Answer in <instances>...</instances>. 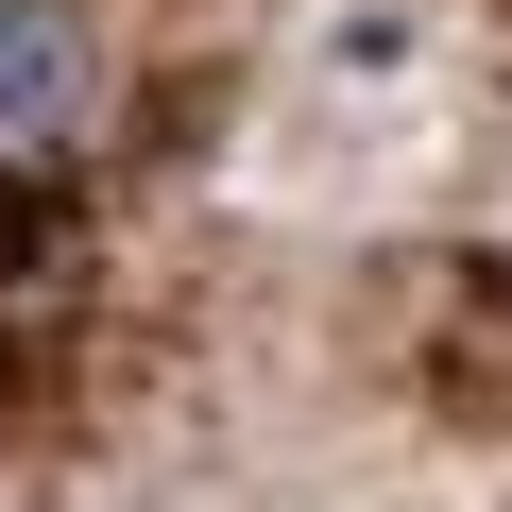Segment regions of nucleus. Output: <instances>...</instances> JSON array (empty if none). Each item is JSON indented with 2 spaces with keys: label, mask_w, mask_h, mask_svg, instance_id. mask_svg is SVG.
Segmentation results:
<instances>
[{
  "label": "nucleus",
  "mask_w": 512,
  "mask_h": 512,
  "mask_svg": "<svg viewBox=\"0 0 512 512\" xmlns=\"http://www.w3.org/2000/svg\"><path fill=\"white\" fill-rule=\"evenodd\" d=\"M103 103V52L69 0H0V154H69Z\"/></svg>",
  "instance_id": "obj_1"
}]
</instances>
